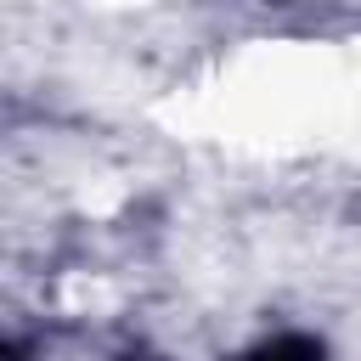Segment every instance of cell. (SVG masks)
I'll return each mask as SVG.
<instances>
[{"instance_id": "obj_1", "label": "cell", "mask_w": 361, "mask_h": 361, "mask_svg": "<svg viewBox=\"0 0 361 361\" xmlns=\"http://www.w3.org/2000/svg\"><path fill=\"white\" fill-rule=\"evenodd\" d=\"M231 361H322V338H310V333H276V338H259L254 350H243Z\"/></svg>"}]
</instances>
